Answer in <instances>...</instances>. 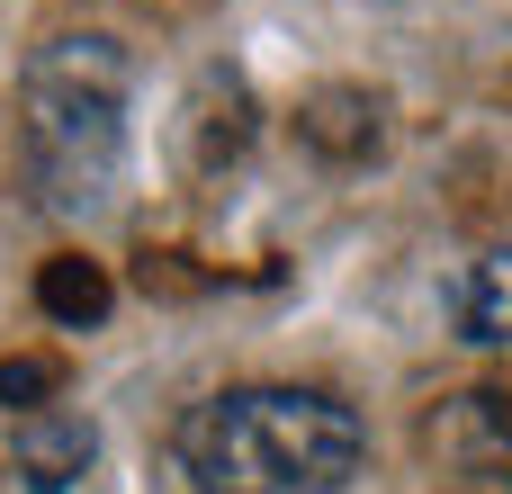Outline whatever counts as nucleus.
Returning a JSON list of instances; mask_svg holds the SVG:
<instances>
[{"mask_svg": "<svg viewBox=\"0 0 512 494\" xmlns=\"http://www.w3.org/2000/svg\"><path fill=\"white\" fill-rule=\"evenodd\" d=\"M360 459L369 432L324 387H225L180 423V468L198 494H342Z\"/></svg>", "mask_w": 512, "mask_h": 494, "instance_id": "nucleus-1", "label": "nucleus"}, {"mask_svg": "<svg viewBox=\"0 0 512 494\" xmlns=\"http://www.w3.org/2000/svg\"><path fill=\"white\" fill-rule=\"evenodd\" d=\"M126 54L117 36H45L18 81V162L45 207H99L126 171Z\"/></svg>", "mask_w": 512, "mask_h": 494, "instance_id": "nucleus-2", "label": "nucleus"}, {"mask_svg": "<svg viewBox=\"0 0 512 494\" xmlns=\"http://www.w3.org/2000/svg\"><path fill=\"white\" fill-rule=\"evenodd\" d=\"M423 450H432L450 477L512 486V396H504V387H468V396H450V405L423 423Z\"/></svg>", "mask_w": 512, "mask_h": 494, "instance_id": "nucleus-3", "label": "nucleus"}, {"mask_svg": "<svg viewBox=\"0 0 512 494\" xmlns=\"http://www.w3.org/2000/svg\"><path fill=\"white\" fill-rule=\"evenodd\" d=\"M99 459V423L81 405H36L9 423V477L27 494H72Z\"/></svg>", "mask_w": 512, "mask_h": 494, "instance_id": "nucleus-4", "label": "nucleus"}, {"mask_svg": "<svg viewBox=\"0 0 512 494\" xmlns=\"http://www.w3.org/2000/svg\"><path fill=\"white\" fill-rule=\"evenodd\" d=\"M36 306H45L54 324L90 333V324L117 306V288H108V270H99V261H81V252H54V261L36 270Z\"/></svg>", "mask_w": 512, "mask_h": 494, "instance_id": "nucleus-5", "label": "nucleus"}, {"mask_svg": "<svg viewBox=\"0 0 512 494\" xmlns=\"http://www.w3.org/2000/svg\"><path fill=\"white\" fill-rule=\"evenodd\" d=\"M459 333L486 342V351H512V243H495V252L468 270V288H459Z\"/></svg>", "mask_w": 512, "mask_h": 494, "instance_id": "nucleus-6", "label": "nucleus"}, {"mask_svg": "<svg viewBox=\"0 0 512 494\" xmlns=\"http://www.w3.org/2000/svg\"><path fill=\"white\" fill-rule=\"evenodd\" d=\"M45 396H54V360H0V405L36 414Z\"/></svg>", "mask_w": 512, "mask_h": 494, "instance_id": "nucleus-7", "label": "nucleus"}]
</instances>
